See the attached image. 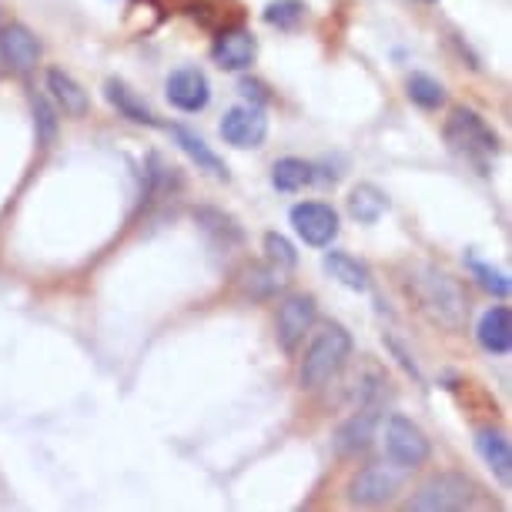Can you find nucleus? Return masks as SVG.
Returning a JSON list of instances; mask_svg holds the SVG:
<instances>
[{"mask_svg": "<svg viewBox=\"0 0 512 512\" xmlns=\"http://www.w3.org/2000/svg\"><path fill=\"white\" fill-rule=\"evenodd\" d=\"M409 292L419 298V305L429 312L432 322H439L449 332H462L469 318V298L449 272L436 265H419L409 275Z\"/></svg>", "mask_w": 512, "mask_h": 512, "instance_id": "nucleus-1", "label": "nucleus"}, {"mask_svg": "<svg viewBox=\"0 0 512 512\" xmlns=\"http://www.w3.org/2000/svg\"><path fill=\"white\" fill-rule=\"evenodd\" d=\"M349 355H352L349 328L328 322L322 332L315 335L312 349L305 352L302 369H298V382H302V389H322L325 382H332L335 375L342 372V365L349 362Z\"/></svg>", "mask_w": 512, "mask_h": 512, "instance_id": "nucleus-2", "label": "nucleus"}, {"mask_svg": "<svg viewBox=\"0 0 512 512\" xmlns=\"http://www.w3.org/2000/svg\"><path fill=\"white\" fill-rule=\"evenodd\" d=\"M446 141L452 151L469 161H482V158H489V154H499V148H502L499 134L492 131L472 108L452 111V118L446 121Z\"/></svg>", "mask_w": 512, "mask_h": 512, "instance_id": "nucleus-3", "label": "nucleus"}, {"mask_svg": "<svg viewBox=\"0 0 512 512\" xmlns=\"http://www.w3.org/2000/svg\"><path fill=\"white\" fill-rule=\"evenodd\" d=\"M476 502V486L472 479H466L462 472H439L429 482H422L415 489V496L409 502V509H422V512H459L469 509Z\"/></svg>", "mask_w": 512, "mask_h": 512, "instance_id": "nucleus-4", "label": "nucleus"}, {"mask_svg": "<svg viewBox=\"0 0 512 512\" xmlns=\"http://www.w3.org/2000/svg\"><path fill=\"white\" fill-rule=\"evenodd\" d=\"M405 482V469L395 462H372L362 472H355L349 482V502L352 506H385L399 496Z\"/></svg>", "mask_w": 512, "mask_h": 512, "instance_id": "nucleus-5", "label": "nucleus"}, {"mask_svg": "<svg viewBox=\"0 0 512 512\" xmlns=\"http://www.w3.org/2000/svg\"><path fill=\"white\" fill-rule=\"evenodd\" d=\"M385 452L395 466L402 469H415V466H425L432 456V442L429 436L415 425L412 419L395 412L389 422H385Z\"/></svg>", "mask_w": 512, "mask_h": 512, "instance_id": "nucleus-6", "label": "nucleus"}, {"mask_svg": "<svg viewBox=\"0 0 512 512\" xmlns=\"http://www.w3.org/2000/svg\"><path fill=\"white\" fill-rule=\"evenodd\" d=\"M221 138L231 148H262L265 138H268V118H265V108H258V104H235V108L225 111V118L218 124Z\"/></svg>", "mask_w": 512, "mask_h": 512, "instance_id": "nucleus-7", "label": "nucleus"}, {"mask_svg": "<svg viewBox=\"0 0 512 512\" xmlns=\"http://www.w3.org/2000/svg\"><path fill=\"white\" fill-rule=\"evenodd\" d=\"M288 218L308 248H328L338 238V211L325 201H302Z\"/></svg>", "mask_w": 512, "mask_h": 512, "instance_id": "nucleus-8", "label": "nucleus"}, {"mask_svg": "<svg viewBox=\"0 0 512 512\" xmlns=\"http://www.w3.org/2000/svg\"><path fill=\"white\" fill-rule=\"evenodd\" d=\"M41 54L44 47L27 24L0 27V64L11 74H31L37 61H41Z\"/></svg>", "mask_w": 512, "mask_h": 512, "instance_id": "nucleus-9", "label": "nucleus"}, {"mask_svg": "<svg viewBox=\"0 0 512 512\" xmlns=\"http://www.w3.org/2000/svg\"><path fill=\"white\" fill-rule=\"evenodd\" d=\"M318 315V305L312 295H288L282 305H278V345L285 352H295L298 345L305 342V335L312 332Z\"/></svg>", "mask_w": 512, "mask_h": 512, "instance_id": "nucleus-10", "label": "nucleus"}, {"mask_svg": "<svg viewBox=\"0 0 512 512\" xmlns=\"http://www.w3.org/2000/svg\"><path fill=\"white\" fill-rule=\"evenodd\" d=\"M164 94H168L171 108H178L185 114H198L208 108L211 84L205 71H198V67H178V71H171L168 81H164Z\"/></svg>", "mask_w": 512, "mask_h": 512, "instance_id": "nucleus-11", "label": "nucleus"}, {"mask_svg": "<svg viewBox=\"0 0 512 512\" xmlns=\"http://www.w3.org/2000/svg\"><path fill=\"white\" fill-rule=\"evenodd\" d=\"M258 57V41L255 34L245 31V27H228V31H221L215 37V44H211V61H215L221 71H248L251 64H255Z\"/></svg>", "mask_w": 512, "mask_h": 512, "instance_id": "nucleus-12", "label": "nucleus"}, {"mask_svg": "<svg viewBox=\"0 0 512 512\" xmlns=\"http://www.w3.org/2000/svg\"><path fill=\"white\" fill-rule=\"evenodd\" d=\"M375 429H379V402H369L338 425L332 446L338 456H359L375 442Z\"/></svg>", "mask_w": 512, "mask_h": 512, "instance_id": "nucleus-13", "label": "nucleus"}, {"mask_svg": "<svg viewBox=\"0 0 512 512\" xmlns=\"http://www.w3.org/2000/svg\"><path fill=\"white\" fill-rule=\"evenodd\" d=\"M168 131H171V138H175V144L188 154L191 164H195L198 171H205V175H211L215 181H228V178H231V175H228V164L221 161L218 154L208 148L201 134H195L191 128H185V124H171Z\"/></svg>", "mask_w": 512, "mask_h": 512, "instance_id": "nucleus-14", "label": "nucleus"}, {"mask_svg": "<svg viewBox=\"0 0 512 512\" xmlns=\"http://www.w3.org/2000/svg\"><path fill=\"white\" fill-rule=\"evenodd\" d=\"M104 98H108L111 108L118 111L121 118H128L131 124H144V128H164L158 114H154L148 104H144L138 94L128 88V84L118 81V77H108V81H104Z\"/></svg>", "mask_w": 512, "mask_h": 512, "instance_id": "nucleus-15", "label": "nucleus"}, {"mask_svg": "<svg viewBox=\"0 0 512 512\" xmlns=\"http://www.w3.org/2000/svg\"><path fill=\"white\" fill-rule=\"evenodd\" d=\"M47 91H51L57 108L64 114H71V118H84L91 108L88 91H84L67 71H61V67H51V71H47Z\"/></svg>", "mask_w": 512, "mask_h": 512, "instance_id": "nucleus-16", "label": "nucleus"}, {"mask_svg": "<svg viewBox=\"0 0 512 512\" xmlns=\"http://www.w3.org/2000/svg\"><path fill=\"white\" fill-rule=\"evenodd\" d=\"M476 338H479V345L486 352L509 355V349H512V312H509V308L506 305L489 308V312L479 318Z\"/></svg>", "mask_w": 512, "mask_h": 512, "instance_id": "nucleus-17", "label": "nucleus"}, {"mask_svg": "<svg viewBox=\"0 0 512 512\" xmlns=\"http://www.w3.org/2000/svg\"><path fill=\"white\" fill-rule=\"evenodd\" d=\"M476 452L482 456V462L496 472V479L502 486H509L512 482V446L509 439L502 436L499 429H482L476 436Z\"/></svg>", "mask_w": 512, "mask_h": 512, "instance_id": "nucleus-18", "label": "nucleus"}, {"mask_svg": "<svg viewBox=\"0 0 512 512\" xmlns=\"http://www.w3.org/2000/svg\"><path fill=\"white\" fill-rule=\"evenodd\" d=\"M325 272L335 278L338 285L352 288V292H369L372 272L362 258L349 255V251H328L325 255Z\"/></svg>", "mask_w": 512, "mask_h": 512, "instance_id": "nucleus-19", "label": "nucleus"}, {"mask_svg": "<svg viewBox=\"0 0 512 512\" xmlns=\"http://www.w3.org/2000/svg\"><path fill=\"white\" fill-rule=\"evenodd\" d=\"M385 211H389V195L382 188H375L372 181H359L349 191V215L359 221V225H375Z\"/></svg>", "mask_w": 512, "mask_h": 512, "instance_id": "nucleus-20", "label": "nucleus"}, {"mask_svg": "<svg viewBox=\"0 0 512 512\" xmlns=\"http://www.w3.org/2000/svg\"><path fill=\"white\" fill-rule=\"evenodd\" d=\"M195 221H198V228L205 231L208 238H215L218 245H241V238H245V231H241V225L231 215H225V211H218V208H195Z\"/></svg>", "mask_w": 512, "mask_h": 512, "instance_id": "nucleus-21", "label": "nucleus"}, {"mask_svg": "<svg viewBox=\"0 0 512 512\" xmlns=\"http://www.w3.org/2000/svg\"><path fill=\"white\" fill-rule=\"evenodd\" d=\"M315 181V168L302 158H282L272 164V185L275 191H285V195H292V191H302Z\"/></svg>", "mask_w": 512, "mask_h": 512, "instance_id": "nucleus-22", "label": "nucleus"}, {"mask_svg": "<svg viewBox=\"0 0 512 512\" xmlns=\"http://www.w3.org/2000/svg\"><path fill=\"white\" fill-rule=\"evenodd\" d=\"M282 285H285V272L282 268H275L272 262L248 265L245 272H241V288H245V295H251V298H268V295H275Z\"/></svg>", "mask_w": 512, "mask_h": 512, "instance_id": "nucleus-23", "label": "nucleus"}, {"mask_svg": "<svg viewBox=\"0 0 512 512\" xmlns=\"http://www.w3.org/2000/svg\"><path fill=\"white\" fill-rule=\"evenodd\" d=\"M405 91H409V101L419 104L422 111H439L446 104V88L432 74H412L405 81Z\"/></svg>", "mask_w": 512, "mask_h": 512, "instance_id": "nucleus-24", "label": "nucleus"}, {"mask_svg": "<svg viewBox=\"0 0 512 512\" xmlns=\"http://www.w3.org/2000/svg\"><path fill=\"white\" fill-rule=\"evenodd\" d=\"M305 14H308L305 0H272L262 11L265 24L278 27V31H295V27L305 21Z\"/></svg>", "mask_w": 512, "mask_h": 512, "instance_id": "nucleus-25", "label": "nucleus"}, {"mask_svg": "<svg viewBox=\"0 0 512 512\" xmlns=\"http://www.w3.org/2000/svg\"><path fill=\"white\" fill-rule=\"evenodd\" d=\"M466 265H469V272H472V278L486 288L489 295H496V298H506L509 292H512V282L506 275L499 272V268H492V265H486V262H479V258H466Z\"/></svg>", "mask_w": 512, "mask_h": 512, "instance_id": "nucleus-26", "label": "nucleus"}, {"mask_svg": "<svg viewBox=\"0 0 512 512\" xmlns=\"http://www.w3.org/2000/svg\"><path fill=\"white\" fill-rule=\"evenodd\" d=\"M265 258L275 268H282V272H292V268L298 265L295 245L285 235H278V231H268V235H265Z\"/></svg>", "mask_w": 512, "mask_h": 512, "instance_id": "nucleus-27", "label": "nucleus"}, {"mask_svg": "<svg viewBox=\"0 0 512 512\" xmlns=\"http://www.w3.org/2000/svg\"><path fill=\"white\" fill-rule=\"evenodd\" d=\"M34 128H37V141H41L44 148H51L57 138V114L51 108V101L41 98V94L34 98Z\"/></svg>", "mask_w": 512, "mask_h": 512, "instance_id": "nucleus-28", "label": "nucleus"}, {"mask_svg": "<svg viewBox=\"0 0 512 512\" xmlns=\"http://www.w3.org/2000/svg\"><path fill=\"white\" fill-rule=\"evenodd\" d=\"M238 91L241 98H245L248 104H258V108H265L268 101H272V94H268V88L262 81H255V77H241L238 81Z\"/></svg>", "mask_w": 512, "mask_h": 512, "instance_id": "nucleus-29", "label": "nucleus"}, {"mask_svg": "<svg viewBox=\"0 0 512 512\" xmlns=\"http://www.w3.org/2000/svg\"><path fill=\"white\" fill-rule=\"evenodd\" d=\"M422 4H436V0H422Z\"/></svg>", "mask_w": 512, "mask_h": 512, "instance_id": "nucleus-30", "label": "nucleus"}]
</instances>
